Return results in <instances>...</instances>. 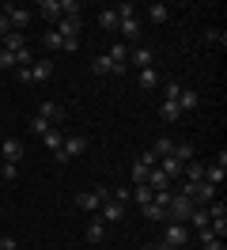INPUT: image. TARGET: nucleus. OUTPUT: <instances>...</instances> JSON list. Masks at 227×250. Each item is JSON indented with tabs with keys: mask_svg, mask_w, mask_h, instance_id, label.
I'll use <instances>...</instances> for the list:
<instances>
[{
	"mask_svg": "<svg viewBox=\"0 0 227 250\" xmlns=\"http://www.w3.org/2000/svg\"><path fill=\"white\" fill-rule=\"evenodd\" d=\"M83 152H87V137H83V133H64V144H61V152L53 159H57V163H68V159L83 156Z\"/></svg>",
	"mask_w": 227,
	"mask_h": 250,
	"instance_id": "nucleus-1",
	"label": "nucleus"
},
{
	"mask_svg": "<svg viewBox=\"0 0 227 250\" xmlns=\"http://www.w3.org/2000/svg\"><path fill=\"white\" fill-rule=\"evenodd\" d=\"M193 212V201L186 197V193H170V205H166V220L170 224H186Z\"/></svg>",
	"mask_w": 227,
	"mask_h": 250,
	"instance_id": "nucleus-2",
	"label": "nucleus"
},
{
	"mask_svg": "<svg viewBox=\"0 0 227 250\" xmlns=\"http://www.w3.org/2000/svg\"><path fill=\"white\" fill-rule=\"evenodd\" d=\"M4 19H8V27H12V31L23 34V27L34 19V12H30V8H23V4H4Z\"/></svg>",
	"mask_w": 227,
	"mask_h": 250,
	"instance_id": "nucleus-3",
	"label": "nucleus"
},
{
	"mask_svg": "<svg viewBox=\"0 0 227 250\" xmlns=\"http://www.w3.org/2000/svg\"><path fill=\"white\" fill-rule=\"evenodd\" d=\"M34 118H42L45 125H53V129H61L68 114H64V106H61V103H53V99H45L42 106H38V114H34Z\"/></svg>",
	"mask_w": 227,
	"mask_h": 250,
	"instance_id": "nucleus-4",
	"label": "nucleus"
},
{
	"mask_svg": "<svg viewBox=\"0 0 227 250\" xmlns=\"http://www.w3.org/2000/svg\"><path fill=\"white\" fill-rule=\"evenodd\" d=\"M103 201H110V189H106V186H99V189H83V193L76 197V205H80L83 212H95Z\"/></svg>",
	"mask_w": 227,
	"mask_h": 250,
	"instance_id": "nucleus-5",
	"label": "nucleus"
},
{
	"mask_svg": "<svg viewBox=\"0 0 227 250\" xmlns=\"http://www.w3.org/2000/svg\"><path fill=\"white\" fill-rule=\"evenodd\" d=\"M163 243H170V247H189V224H170L166 220V235H163Z\"/></svg>",
	"mask_w": 227,
	"mask_h": 250,
	"instance_id": "nucleus-6",
	"label": "nucleus"
},
{
	"mask_svg": "<svg viewBox=\"0 0 227 250\" xmlns=\"http://www.w3.org/2000/svg\"><path fill=\"white\" fill-rule=\"evenodd\" d=\"M80 27H83L80 16H61L57 19V34L64 38V42H80Z\"/></svg>",
	"mask_w": 227,
	"mask_h": 250,
	"instance_id": "nucleus-7",
	"label": "nucleus"
},
{
	"mask_svg": "<svg viewBox=\"0 0 227 250\" xmlns=\"http://www.w3.org/2000/svg\"><path fill=\"white\" fill-rule=\"evenodd\" d=\"M224 178H227V152H220V156H216V163H212V167H205V182L224 186Z\"/></svg>",
	"mask_w": 227,
	"mask_h": 250,
	"instance_id": "nucleus-8",
	"label": "nucleus"
},
{
	"mask_svg": "<svg viewBox=\"0 0 227 250\" xmlns=\"http://www.w3.org/2000/svg\"><path fill=\"white\" fill-rule=\"evenodd\" d=\"M151 64H155V53H151L148 46H133L129 49V68L140 72V68H151Z\"/></svg>",
	"mask_w": 227,
	"mask_h": 250,
	"instance_id": "nucleus-9",
	"label": "nucleus"
},
{
	"mask_svg": "<svg viewBox=\"0 0 227 250\" xmlns=\"http://www.w3.org/2000/svg\"><path fill=\"white\" fill-rule=\"evenodd\" d=\"M118 34H121V38H129V42L140 38V19H136V16H118Z\"/></svg>",
	"mask_w": 227,
	"mask_h": 250,
	"instance_id": "nucleus-10",
	"label": "nucleus"
},
{
	"mask_svg": "<svg viewBox=\"0 0 227 250\" xmlns=\"http://www.w3.org/2000/svg\"><path fill=\"white\" fill-rule=\"evenodd\" d=\"M49 76H53V61H49V57H42V61L30 64V83H45Z\"/></svg>",
	"mask_w": 227,
	"mask_h": 250,
	"instance_id": "nucleus-11",
	"label": "nucleus"
},
{
	"mask_svg": "<svg viewBox=\"0 0 227 250\" xmlns=\"http://www.w3.org/2000/svg\"><path fill=\"white\" fill-rule=\"evenodd\" d=\"M174 103H178V110H182V114H189V110H197V106H201V95H197L193 87H182Z\"/></svg>",
	"mask_w": 227,
	"mask_h": 250,
	"instance_id": "nucleus-12",
	"label": "nucleus"
},
{
	"mask_svg": "<svg viewBox=\"0 0 227 250\" xmlns=\"http://www.w3.org/2000/svg\"><path fill=\"white\" fill-rule=\"evenodd\" d=\"M0 152H4V163H19V159H23V141H19V137H8Z\"/></svg>",
	"mask_w": 227,
	"mask_h": 250,
	"instance_id": "nucleus-13",
	"label": "nucleus"
},
{
	"mask_svg": "<svg viewBox=\"0 0 227 250\" xmlns=\"http://www.w3.org/2000/svg\"><path fill=\"white\" fill-rule=\"evenodd\" d=\"M38 16L45 23H57L61 19V0H38Z\"/></svg>",
	"mask_w": 227,
	"mask_h": 250,
	"instance_id": "nucleus-14",
	"label": "nucleus"
},
{
	"mask_svg": "<svg viewBox=\"0 0 227 250\" xmlns=\"http://www.w3.org/2000/svg\"><path fill=\"white\" fill-rule=\"evenodd\" d=\"M125 208H129V205H118V201H103L99 205L103 220H125Z\"/></svg>",
	"mask_w": 227,
	"mask_h": 250,
	"instance_id": "nucleus-15",
	"label": "nucleus"
},
{
	"mask_svg": "<svg viewBox=\"0 0 227 250\" xmlns=\"http://www.w3.org/2000/svg\"><path fill=\"white\" fill-rule=\"evenodd\" d=\"M182 178H186V182H205V163L189 159V163L182 167Z\"/></svg>",
	"mask_w": 227,
	"mask_h": 250,
	"instance_id": "nucleus-16",
	"label": "nucleus"
},
{
	"mask_svg": "<svg viewBox=\"0 0 227 250\" xmlns=\"http://www.w3.org/2000/svg\"><path fill=\"white\" fill-rule=\"evenodd\" d=\"M155 167H159V171L166 174V178H170V182H174V178H182V163L174 156H166V159H159V163H155Z\"/></svg>",
	"mask_w": 227,
	"mask_h": 250,
	"instance_id": "nucleus-17",
	"label": "nucleus"
},
{
	"mask_svg": "<svg viewBox=\"0 0 227 250\" xmlns=\"http://www.w3.org/2000/svg\"><path fill=\"white\" fill-rule=\"evenodd\" d=\"M144 182H148L151 189H170V186H174V182H170V178H166V174L159 171V167H151V171H148V178H144Z\"/></svg>",
	"mask_w": 227,
	"mask_h": 250,
	"instance_id": "nucleus-18",
	"label": "nucleus"
},
{
	"mask_svg": "<svg viewBox=\"0 0 227 250\" xmlns=\"http://www.w3.org/2000/svg\"><path fill=\"white\" fill-rule=\"evenodd\" d=\"M91 72H95V76H114V61H110L106 53H99V57L91 61Z\"/></svg>",
	"mask_w": 227,
	"mask_h": 250,
	"instance_id": "nucleus-19",
	"label": "nucleus"
},
{
	"mask_svg": "<svg viewBox=\"0 0 227 250\" xmlns=\"http://www.w3.org/2000/svg\"><path fill=\"white\" fill-rule=\"evenodd\" d=\"M136 83H140L144 91H151V87H159V72H155V68H140V72H136Z\"/></svg>",
	"mask_w": 227,
	"mask_h": 250,
	"instance_id": "nucleus-20",
	"label": "nucleus"
},
{
	"mask_svg": "<svg viewBox=\"0 0 227 250\" xmlns=\"http://www.w3.org/2000/svg\"><path fill=\"white\" fill-rule=\"evenodd\" d=\"M42 141H45V148H49V152L57 156V152H61V144H64V129H49Z\"/></svg>",
	"mask_w": 227,
	"mask_h": 250,
	"instance_id": "nucleus-21",
	"label": "nucleus"
},
{
	"mask_svg": "<svg viewBox=\"0 0 227 250\" xmlns=\"http://www.w3.org/2000/svg\"><path fill=\"white\" fill-rule=\"evenodd\" d=\"M170 152H174V141H170V137H159V141L151 144V156L155 159H166Z\"/></svg>",
	"mask_w": 227,
	"mask_h": 250,
	"instance_id": "nucleus-22",
	"label": "nucleus"
},
{
	"mask_svg": "<svg viewBox=\"0 0 227 250\" xmlns=\"http://www.w3.org/2000/svg\"><path fill=\"white\" fill-rule=\"evenodd\" d=\"M151 193H155V189H151L148 182H136V186H133V205H148Z\"/></svg>",
	"mask_w": 227,
	"mask_h": 250,
	"instance_id": "nucleus-23",
	"label": "nucleus"
},
{
	"mask_svg": "<svg viewBox=\"0 0 227 250\" xmlns=\"http://www.w3.org/2000/svg\"><path fill=\"white\" fill-rule=\"evenodd\" d=\"M140 212H144V220H166V208H163V205H155V201L140 205Z\"/></svg>",
	"mask_w": 227,
	"mask_h": 250,
	"instance_id": "nucleus-24",
	"label": "nucleus"
},
{
	"mask_svg": "<svg viewBox=\"0 0 227 250\" xmlns=\"http://www.w3.org/2000/svg\"><path fill=\"white\" fill-rule=\"evenodd\" d=\"M186 224H193V228H208V212H205V205H193V212Z\"/></svg>",
	"mask_w": 227,
	"mask_h": 250,
	"instance_id": "nucleus-25",
	"label": "nucleus"
},
{
	"mask_svg": "<svg viewBox=\"0 0 227 250\" xmlns=\"http://www.w3.org/2000/svg\"><path fill=\"white\" fill-rule=\"evenodd\" d=\"M159 118H163V122H178V118H182L178 103H159Z\"/></svg>",
	"mask_w": 227,
	"mask_h": 250,
	"instance_id": "nucleus-26",
	"label": "nucleus"
},
{
	"mask_svg": "<svg viewBox=\"0 0 227 250\" xmlns=\"http://www.w3.org/2000/svg\"><path fill=\"white\" fill-rule=\"evenodd\" d=\"M27 46V38H23V34L19 31H12V34H4V49H12V53H19V49Z\"/></svg>",
	"mask_w": 227,
	"mask_h": 250,
	"instance_id": "nucleus-27",
	"label": "nucleus"
},
{
	"mask_svg": "<svg viewBox=\"0 0 227 250\" xmlns=\"http://www.w3.org/2000/svg\"><path fill=\"white\" fill-rule=\"evenodd\" d=\"M103 239H106V224H103V220L87 224V243H103Z\"/></svg>",
	"mask_w": 227,
	"mask_h": 250,
	"instance_id": "nucleus-28",
	"label": "nucleus"
},
{
	"mask_svg": "<svg viewBox=\"0 0 227 250\" xmlns=\"http://www.w3.org/2000/svg\"><path fill=\"white\" fill-rule=\"evenodd\" d=\"M170 156H174V159L182 163V167H186V163L193 159V144H174V152H170Z\"/></svg>",
	"mask_w": 227,
	"mask_h": 250,
	"instance_id": "nucleus-29",
	"label": "nucleus"
},
{
	"mask_svg": "<svg viewBox=\"0 0 227 250\" xmlns=\"http://www.w3.org/2000/svg\"><path fill=\"white\" fill-rule=\"evenodd\" d=\"M166 16H170V8H166V4H151V8H148V19H151V23H166Z\"/></svg>",
	"mask_w": 227,
	"mask_h": 250,
	"instance_id": "nucleus-30",
	"label": "nucleus"
},
{
	"mask_svg": "<svg viewBox=\"0 0 227 250\" xmlns=\"http://www.w3.org/2000/svg\"><path fill=\"white\" fill-rule=\"evenodd\" d=\"M42 46H45V49H64V38H61L57 31H45V34H42Z\"/></svg>",
	"mask_w": 227,
	"mask_h": 250,
	"instance_id": "nucleus-31",
	"label": "nucleus"
},
{
	"mask_svg": "<svg viewBox=\"0 0 227 250\" xmlns=\"http://www.w3.org/2000/svg\"><path fill=\"white\" fill-rule=\"evenodd\" d=\"M99 23H103L106 31H114V34H118V12H114V8H106L103 16H99Z\"/></svg>",
	"mask_w": 227,
	"mask_h": 250,
	"instance_id": "nucleus-32",
	"label": "nucleus"
},
{
	"mask_svg": "<svg viewBox=\"0 0 227 250\" xmlns=\"http://www.w3.org/2000/svg\"><path fill=\"white\" fill-rule=\"evenodd\" d=\"M178 91H182V83H178V80L163 83V99H159V103H174V99H178Z\"/></svg>",
	"mask_w": 227,
	"mask_h": 250,
	"instance_id": "nucleus-33",
	"label": "nucleus"
},
{
	"mask_svg": "<svg viewBox=\"0 0 227 250\" xmlns=\"http://www.w3.org/2000/svg\"><path fill=\"white\" fill-rule=\"evenodd\" d=\"M205 42H208V46H220V49H224V46H227V34H224V31H216V27H212V31L205 34Z\"/></svg>",
	"mask_w": 227,
	"mask_h": 250,
	"instance_id": "nucleus-34",
	"label": "nucleus"
},
{
	"mask_svg": "<svg viewBox=\"0 0 227 250\" xmlns=\"http://www.w3.org/2000/svg\"><path fill=\"white\" fill-rule=\"evenodd\" d=\"M110 201H118V205H133V189H110Z\"/></svg>",
	"mask_w": 227,
	"mask_h": 250,
	"instance_id": "nucleus-35",
	"label": "nucleus"
},
{
	"mask_svg": "<svg viewBox=\"0 0 227 250\" xmlns=\"http://www.w3.org/2000/svg\"><path fill=\"white\" fill-rule=\"evenodd\" d=\"M80 0H61V16H80Z\"/></svg>",
	"mask_w": 227,
	"mask_h": 250,
	"instance_id": "nucleus-36",
	"label": "nucleus"
},
{
	"mask_svg": "<svg viewBox=\"0 0 227 250\" xmlns=\"http://www.w3.org/2000/svg\"><path fill=\"white\" fill-rule=\"evenodd\" d=\"M0 178H4V182H15V178H19V167H15V163H4Z\"/></svg>",
	"mask_w": 227,
	"mask_h": 250,
	"instance_id": "nucleus-37",
	"label": "nucleus"
},
{
	"mask_svg": "<svg viewBox=\"0 0 227 250\" xmlns=\"http://www.w3.org/2000/svg\"><path fill=\"white\" fill-rule=\"evenodd\" d=\"M30 129H34V133H38V137H45V133H49V129H53V125H45L42 118H30Z\"/></svg>",
	"mask_w": 227,
	"mask_h": 250,
	"instance_id": "nucleus-38",
	"label": "nucleus"
},
{
	"mask_svg": "<svg viewBox=\"0 0 227 250\" xmlns=\"http://www.w3.org/2000/svg\"><path fill=\"white\" fill-rule=\"evenodd\" d=\"M0 68H15V53L12 49H0Z\"/></svg>",
	"mask_w": 227,
	"mask_h": 250,
	"instance_id": "nucleus-39",
	"label": "nucleus"
},
{
	"mask_svg": "<svg viewBox=\"0 0 227 250\" xmlns=\"http://www.w3.org/2000/svg\"><path fill=\"white\" fill-rule=\"evenodd\" d=\"M197 235H201V247H205V243H212V239H216V235H212V228H197Z\"/></svg>",
	"mask_w": 227,
	"mask_h": 250,
	"instance_id": "nucleus-40",
	"label": "nucleus"
},
{
	"mask_svg": "<svg viewBox=\"0 0 227 250\" xmlns=\"http://www.w3.org/2000/svg\"><path fill=\"white\" fill-rule=\"evenodd\" d=\"M205 250H227V247H224V239H212V243H205Z\"/></svg>",
	"mask_w": 227,
	"mask_h": 250,
	"instance_id": "nucleus-41",
	"label": "nucleus"
},
{
	"mask_svg": "<svg viewBox=\"0 0 227 250\" xmlns=\"http://www.w3.org/2000/svg\"><path fill=\"white\" fill-rule=\"evenodd\" d=\"M0 250H19V247H15V239H0Z\"/></svg>",
	"mask_w": 227,
	"mask_h": 250,
	"instance_id": "nucleus-42",
	"label": "nucleus"
},
{
	"mask_svg": "<svg viewBox=\"0 0 227 250\" xmlns=\"http://www.w3.org/2000/svg\"><path fill=\"white\" fill-rule=\"evenodd\" d=\"M155 250H182V247H170V243H155Z\"/></svg>",
	"mask_w": 227,
	"mask_h": 250,
	"instance_id": "nucleus-43",
	"label": "nucleus"
},
{
	"mask_svg": "<svg viewBox=\"0 0 227 250\" xmlns=\"http://www.w3.org/2000/svg\"><path fill=\"white\" fill-rule=\"evenodd\" d=\"M140 250H155V243H148V247H140Z\"/></svg>",
	"mask_w": 227,
	"mask_h": 250,
	"instance_id": "nucleus-44",
	"label": "nucleus"
},
{
	"mask_svg": "<svg viewBox=\"0 0 227 250\" xmlns=\"http://www.w3.org/2000/svg\"><path fill=\"white\" fill-rule=\"evenodd\" d=\"M0 49H4V34H0Z\"/></svg>",
	"mask_w": 227,
	"mask_h": 250,
	"instance_id": "nucleus-45",
	"label": "nucleus"
}]
</instances>
